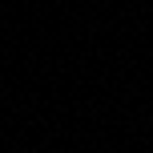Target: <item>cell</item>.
Segmentation results:
<instances>
[]
</instances>
